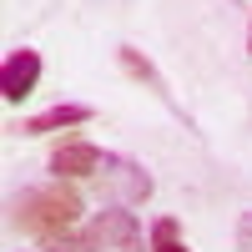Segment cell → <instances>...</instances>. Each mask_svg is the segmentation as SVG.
Masks as SVG:
<instances>
[{
	"instance_id": "obj_10",
	"label": "cell",
	"mask_w": 252,
	"mask_h": 252,
	"mask_svg": "<svg viewBox=\"0 0 252 252\" xmlns=\"http://www.w3.org/2000/svg\"><path fill=\"white\" fill-rule=\"evenodd\" d=\"M51 252H76V247H71V242H61V247H51Z\"/></svg>"
},
{
	"instance_id": "obj_2",
	"label": "cell",
	"mask_w": 252,
	"mask_h": 252,
	"mask_svg": "<svg viewBox=\"0 0 252 252\" xmlns=\"http://www.w3.org/2000/svg\"><path fill=\"white\" fill-rule=\"evenodd\" d=\"M76 252H152V242H141V227L126 207H106L96 212L81 232L71 237Z\"/></svg>"
},
{
	"instance_id": "obj_11",
	"label": "cell",
	"mask_w": 252,
	"mask_h": 252,
	"mask_svg": "<svg viewBox=\"0 0 252 252\" xmlns=\"http://www.w3.org/2000/svg\"><path fill=\"white\" fill-rule=\"evenodd\" d=\"M247 56H252V31H247Z\"/></svg>"
},
{
	"instance_id": "obj_5",
	"label": "cell",
	"mask_w": 252,
	"mask_h": 252,
	"mask_svg": "<svg viewBox=\"0 0 252 252\" xmlns=\"http://www.w3.org/2000/svg\"><path fill=\"white\" fill-rule=\"evenodd\" d=\"M106 157L111 152H101V146H91V141H61L51 152V172H56V182H76V177L91 182L101 166H106Z\"/></svg>"
},
{
	"instance_id": "obj_7",
	"label": "cell",
	"mask_w": 252,
	"mask_h": 252,
	"mask_svg": "<svg viewBox=\"0 0 252 252\" xmlns=\"http://www.w3.org/2000/svg\"><path fill=\"white\" fill-rule=\"evenodd\" d=\"M116 61H121V66H126V71H131L136 81H146V86H152L157 96H166V81L157 76V66H152V61H146V56H141L136 46H116Z\"/></svg>"
},
{
	"instance_id": "obj_1",
	"label": "cell",
	"mask_w": 252,
	"mask_h": 252,
	"mask_svg": "<svg viewBox=\"0 0 252 252\" xmlns=\"http://www.w3.org/2000/svg\"><path fill=\"white\" fill-rule=\"evenodd\" d=\"M15 222H20V232H31L40 237L46 247H61V242H71L81 232V197L71 192L66 182H46V187H26L15 202Z\"/></svg>"
},
{
	"instance_id": "obj_3",
	"label": "cell",
	"mask_w": 252,
	"mask_h": 252,
	"mask_svg": "<svg viewBox=\"0 0 252 252\" xmlns=\"http://www.w3.org/2000/svg\"><path fill=\"white\" fill-rule=\"evenodd\" d=\"M101 192H106V202L111 207H136V202H146L152 197V172H146L141 161H131V157H106V166L91 177Z\"/></svg>"
},
{
	"instance_id": "obj_9",
	"label": "cell",
	"mask_w": 252,
	"mask_h": 252,
	"mask_svg": "<svg viewBox=\"0 0 252 252\" xmlns=\"http://www.w3.org/2000/svg\"><path fill=\"white\" fill-rule=\"evenodd\" d=\"M237 252H252V212L237 217Z\"/></svg>"
},
{
	"instance_id": "obj_4",
	"label": "cell",
	"mask_w": 252,
	"mask_h": 252,
	"mask_svg": "<svg viewBox=\"0 0 252 252\" xmlns=\"http://www.w3.org/2000/svg\"><path fill=\"white\" fill-rule=\"evenodd\" d=\"M35 81H40V51L20 46V51H10L0 61V96H5L10 106H20V101L35 91Z\"/></svg>"
},
{
	"instance_id": "obj_6",
	"label": "cell",
	"mask_w": 252,
	"mask_h": 252,
	"mask_svg": "<svg viewBox=\"0 0 252 252\" xmlns=\"http://www.w3.org/2000/svg\"><path fill=\"white\" fill-rule=\"evenodd\" d=\"M91 121V106H81V101H61L51 111H35L20 121V131L26 136H46V131H66V126H86Z\"/></svg>"
},
{
	"instance_id": "obj_8",
	"label": "cell",
	"mask_w": 252,
	"mask_h": 252,
	"mask_svg": "<svg viewBox=\"0 0 252 252\" xmlns=\"http://www.w3.org/2000/svg\"><path fill=\"white\" fill-rule=\"evenodd\" d=\"M152 252H187V242H182V227H177V217H157L152 222Z\"/></svg>"
}]
</instances>
